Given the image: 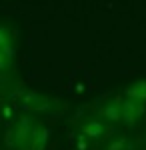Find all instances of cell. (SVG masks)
<instances>
[{
	"label": "cell",
	"instance_id": "5b68a950",
	"mask_svg": "<svg viewBox=\"0 0 146 150\" xmlns=\"http://www.w3.org/2000/svg\"><path fill=\"white\" fill-rule=\"evenodd\" d=\"M48 138H50V130H48L44 124H40V122H34L32 134H30L28 144H26L24 150H44Z\"/></svg>",
	"mask_w": 146,
	"mask_h": 150
},
{
	"label": "cell",
	"instance_id": "52a82bcc",
	"mask_svg": "<svg viewBox=\"0 0 146 150\" xmlns=\"http://www.w3.org/2000/svg\"><path fill=\"white\" fill-rule=\"evenodd\" d=\"M12 44H14V32H12L8 26L0 24V48L12 46Z\"/></svg>",
	"mask_w": 146,
	"mask_h": 150
},
{
	"label": "cell",
	"instance_id": "3957f363",
	"mask_svg": "<svg viewBox=\"0 0 146 150\" xmlns=\"http://www.w3.org/2000/svg\"><path fill=\"white\" fill-rule=\"evenodd\" d=\"M144 110H146L144 102L126 98V100H122V118H120V122H124L126 126H132V124H136V120L144 114Z\"/></svg>",
	"mask_w": 146,
	"mask_h": 150
},
{
	"label": "cell",
	"instance_id": "8992f818",
	"mask_svg": "<svg viewBox=\"0 0 146 150\" xmlns=\"http://www.w3.org/2000/svg\"><path fill=\"white\" fill-rule=\"evenodd\" d=\"M124 96L132 98V100H138V102H144L146 100V80H138L134 84H130V86H126Z\"/></svg>",
	"mask_w": 146,
	"mask_h": 150
},
{
	"label": "cell",
	"instance_id": "6da1fadb",
	"mask_svg": "<svg viewBox=\"0 0 146 150\" xmlns=\"http://www.w3.org/2000/svg\"><path fill=\"white\" fill-rule=\"evenodd\" d=\"M34 120L28 116H22L16 120V124L12 126V130L6 134V146L8 150H24L28 144V138L32 134Z\"/></svg>",
	"mask_w": 146,
	"mask_h": 150
},
{
	"label": "cell",
	"instance_id": "7a4b0ae2",
	"mask_svg": "<svg viewBox=\"0 0 146 150\" xmlns=\"http://www.w3.org/2000/svg\"><path fill=\"white\" fill-rule=\"evenodd\" d=\"M110 132H112V126L110 124H106L102 120H88L82 126V134L80 136H84L90 142H100L102 138L110 136Z\"/></svg>",
	"mask_w": 146,
	"mask_h": 150
},
{
	"label": "cell",
	"instance_id": "277c9868",
	"mask_svg": "<svg viewBox=\"0 0 146 150\" xmlns=\"http://www.w3.org/2000/svg\"><path fill=\"white\" fill-rule=\"evenodd\" d=\"M122 118V98H114V100H108L100 106V120L106 122V124H116L120 122Z\"/></svg>",
	"mask_w": 146,
	"mask_h": 150
},
{
	"label": "cell",
	"instance_id": "9c48e42d",
	"mask_svg": "<svg viewBox=\"0 0 146 150\" xmlns=\"http://www.w3.org/2000/svg\"><path fill=\"white\" fill-rule=\"evenodd\" d=\"M10 62H12V60L4 54V50L0 48V70H6L8 66H10Z\"/></svg>",
	"mask_w": 146,
	"mask_h": 150
},
{
	"label": "cell",
	"instance_id": "ba28073f",
	"mask_svg": "<svg viewBox=\"0 0 146 150\" xmlns=\"http://www.w3.org/2000/svg\"><path fill=\"white\" fill-rule=\"evenodd\" d=\"M106 150H128V136L112 138V142L106 146Z\"/></svg>",
	"mask_w": 146,
	"mask_h": 150
}]
</instances>
